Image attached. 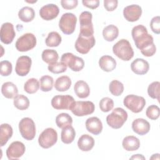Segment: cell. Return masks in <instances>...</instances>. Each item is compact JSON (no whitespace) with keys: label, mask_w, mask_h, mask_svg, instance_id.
Wrapping results in <instances>:
<instances>
[{"label":"cell","mask_w":160,"mask_h":160,"mask_svg":"<svg viewBox=\"0 0 160 160\" xmlns=\"http://www.w3.org/2000/svg\"><path fill=\"white\" fill-rule=\"evenodd\" d=\"M61 62L64 63L72 71L78 72L81 71L84 66L82 58L76 56L71 52L64 53L61 58Z\"/></svg>","instance_id":"obj_11"},{"label":"cell","mask_w":160,"mask_h":160,"mask_svg":"<svg viewBox=\"0 0 160 160\" xmlns=\"http://www.w3.org/2000/svg\"><path fill=\"white\" fill-rule=\"evenodd\" d=\"M32 64L31 59L28 56H22L18 58L15 71L18 76H25L30 71Z\"/></svg>","instance_id":"obj_15"},{"label":"cell","mask_w":160,"mask_h":160,"mask_svg":"<svg viewBox=\"0 0 160 160\" xmlns=\"http://www.w3.org/2000/svg\"><path fill=\"white\" fill-rule=\"evenodd\" d=\"M59 12L58 6L54 4H48L43 6L39 10V15L46 21H51L56 18Z\"/></svg>","instance_id":"obj_18"},{"label":"cell","mask_w":160,"mask_h":160,"mask_svg":"<svg viewBox=\"0 0 160 160\" xmlns=\"http://www.w3.org/2000/svg\"><path fill=\"white\" fill-rule=\"evenodd\" d=\"M146 116L151 120H156L158 119L160 115L159 108L156 105L149 106L146 111Z\"/></svg>","instance_id":"obj_42"},{"label":"cell","mask_w":160,"mask_h":160,"mask_svg":"<svg viewBox=\"0 0 160 160\" xmlns=\"http://www.w3.org/2000/svg\"><path fill=\"white\" fill-rule=\"evenodd\" d=\"M15 36L16 32L12 23L4 22L2 24L0 31V38L2 42L6 44H11Z\"/></svg>","instance_id":"obj_16"},{"label":"cell","mask_w":160,"mask_h":160,"mask_svg":"<svg viewBox=\"0 0 160 160\" xmlns=\"http://www.w3.org/2000/svg\"><path fill=\"white\" fill-rule=\"evenodd\" d=\"M14 106L19 110H26L29 106V99L23 94H17L14 98Z\"/></svg>","instance_id":"obj_32"},{"label":"cell","mask_w":160,"mask_h":160,"mask_svg":"<svg viewBox=\"0 0 160 160\" xmlns=\"http://www.w3.org/2000/svg\"><path fill=\"white\" fill-rule=\"evenodd\" d=\"M71 85V80L67 76L59 77L55 81L54 88L58 91L64 92L68 91Z\"/></svg>","instance_id":"obj_30"},{"label":"cell","mask_w":160,"mask_h":160,"mask_svg":"<svg viewBox=\"0 0 160 160\" xmlns=\"http://www.w3.org/2000/svg\"><path fill=\"white\" fill-rule=\"evenodd\" d=\"M118 1L117 0H104V7L108 11H112L118 7Z\"/></svg>","instance_id":"obj_46"},{"label":"cell","mask_w":160,"mask_h":160,"mask_svg":"<svg viewBox=\"0 0 160 160\" xmlns=\"http://www.w3.org/2000/svg\"><path fill=\"white\" fill-rule=\"evenodd\" d=\"M131 159H145V157L142 154H134L132 157L130 158Z\"/></svg>","instance_id":"obj_48"},{"label":"cell","mask_w":160,"mask_h":160,"mask_svg":"<svg viewBox=\"0 0 160 160\" xmlns=\"http://www.w3.org/2000/svg\"><path fill=\"white\" fill-rule=\"evenodd\" d=\"M19 130L22 137L26 140H32L36 136L35 123L30 118H24L19 121Z\"/></svg>","instance_id":"obj_4"},{"label":"cell","mask_w":160,"mask_h":160,"mask_svg":"<svg viewBox=\"0 0 160 160\" xmlns=\"http://www.w3.org/2000/svg\"><path fill=\"white\" fill-rule=\"evenodd\" d=\"M142 14V9L140 6L132 4L124 8L123 16L129 22H135L138 21Z\"/></svg>","instance_id":"obj_17"},{"label":"cell","mask_w":160,"mask_h":160,"mask_svg":"<svg viewBox=\"0 0 160 160\" xmlns=\"http://www.w3.org/2000/svg\"><path fill=\"white\" fill-rule=\"evenodd\" d=\"M96 43V40L94 36L90 37H85L79 35L75 42L76 50L82 54H86L89 52L90 49L94 47Z\"/></svg>","instance_id":"obj_13"},{"label":"cell","mask_w":160,"mask_h":160,"mask_svg":"<svg viewBox=\"0 0 160 160\" xmlns=\"http://www.w3.org/2000/svg\"><path fill=\"white\" fill-rule=\"evenodd\" d=\"M132 39L137 48L146 57L153 56L156 51V48L154 43L153 37L148 34L147 28L142 25L134 26L131 31Z\"/></svg>","instance_id":"obj_1"},{"label":"cell","mask_w":160,"mask_h":160,"mask_svg":"<svg viewBox=\"0 0 160 160\" xmlns=\"http://www.w3.org/2000/svg\"><path fill=\"white\" fill-rule=\"evenodd\" d=\"M86 128L88 132L94 135L99 134L102 130L101 121L97 117L89 118L86 121Z\"/></svg>","instance_id":"obj_21"},{"label":"cell","mask_w":160,"mask_h":160,"mask_svg":"<svg viewBox=\"0 0 160 160\" xmlns=\"http://www.w3.org/2000/svg\"><path fill=\"white\" fill-rule=\"evenodd\" d=\"M41 57L43 61L49 64L57 62L59 58V56L57 51L54 49H49L44 50L42 52Z\"/></svg>","instance_id":"obj_34"},{"label":"cell","mask_w":160,"mask_h":160,"mask_svg":"<svg viewBox=\"0 0 160 160\" xmlns=\"http://www.w3.org/2000/svg\"><path fill=\"white\" fill-rule=\"evenodd\" d=\"M39 88V82L36 78H31L24 83V89L28 94H34Z\"/></svg>","instance_id":"obj_37"},{"label":"cell","mask_w":160,"mask_h":160,"mask_svg":"<svg viewBox=\"0 0 160 160\" xmlns=\"http://www.w3.org/2000/svg\"><path fill=\"white\" fill-rule=\"evenodd\" d=\"M82 4L90 9H95L99 6V0H90V1H82Z\"/></svg>","instance_id":"obj_47"},{"label":"cell","mask_w":160,"mask_h":160,"mask_svg":"<svg viewBox=\"0 0 160 160\" xmlns=\"http://www.w3.org/2000/svg\"><path fill=\"white\" fill-rule=\"evenodd\" d=\"M74 91L76 96L81 99L86 98L90 94V88L88 83L84 81H77L74 86Z\"/></svg>","instance_id":"obj_23"},{"label":"cell","mask_w":160,"mask_h":160,"mask_svg":"<svg viewBox=\"0 0 160 160\" xmlns=\"http://www.w3.org/2000/svg\"><path fill=\"white\" fill-rule=\"evenodd\" d=\"M48 69L49 72L54 74H60L65 72L67 70V66L62 62H56L49 64Z\"/></svg>","instance_id":"obj_40"},{"label":"cell","mask_w":160,"mask_h":160,"mask_svg":"<svg viewBox=\"0 0 160 160\" xmlns=\"http://www.w3.org/2000/svg\"><path fill=\"white\" fill-rule=\"evenodd\" d=\"M13 133L12 127L7 123H4L1 125L0 130V146H4L8 140L12 137Z\"/></svg>","instance_id":"obj_27"},{"label":"cell","mask_w":160,"mask_h":160,"mask_svg":"<svg viewBox=\"0 0 160 160\" xmlns=\"http://www.w3.org/2000/svg\"><path fill=\"white\" fill-rule=\"evenodd\" d=\"M75 102L72 96L66 95H57L54 96L51 99V106L57 110L71 109V107Z\"/></svg>","instance_id":"obj_12"},{"label":"cell","mask_w":160,"mask_h":160,"mask_svg":"<svg viewBox=\"0 0 160 160\" xmlns=\"http://www.w3.org/2000/svg\"><path fill=\"white\" fill-rule=\"evenodd\" d=\"M76 23V16L72 13L66 12L61 17L59 21V28L64 34L69 35L74 32Z\"/></svg>","instance_id":"obj_5"},{"label":"cell","mask_w":160,"mask_h":160,"mask_svg":"<svg viewBox=\"0 0 160 160\" xmlns=\"http://www.w3.org/2000/svg\"><path fill=\"white\" fill-rule=\"evenodd\" d=\"M56 123L58 128L62 129L68 126L72 125V118L68 113L62 112L56 116Z\"/></svg>","instance_id":"obj_33"},{"label":"cell","mask_w":160,"mask_h":160,"mask_svg":"<svg viewBox=\"0 0 160 160\" xmlns=\"http://www.w3.org/2000/svg\"><path fill=\"white\" fill-rule=\"evenodd\" d=\"M0 73L2 76H8L12 72V66L11 62L8 61H2L0 62Z\"/></svg>","instance_id":"obj_43"},{"label":"cell","mask_w":160,"mask_h":160,"mask_svg":"<svg viewBox=\"0 0 160 160\" xmlns=\"http://www.w3.org/2000/svg\"><path fill=\"white\" fill-rule=\"evenodd\" d=\"M123 104L124 106L132 112L138 113L141 112L145 106L146 100L142 96L129 94L124 98Z\"/></svg>","instance_id":"obj_8"},{"label":"cell","mask_w":160,"mask_h":160,"mask_svg":"<svg viewBox=\"0 0 160 160\" xmlns=\"http://www.w3.org/2000/svg\"><path fill=\"white\" fill-rule=\"evenodd\" d=\"M159 81H154L151 83L148 88V94L152 99L159 100Z\"/></svg>","instance_id":"obj_39"},{"label":"cell","mask_w":160,"mask_h":160,"mask_svg":"<svg viewBox=\"0 0 160 160\" xmlns=\"http://www.w3.org/2000/svg\"><path fill=\"white\" fill-rule=\"evenodd\" d=\"M37 40L32 33H25L19 37L15 44L16 48L20 52H26L33 49L36 45Z\"/></svg>","instance_id":"obj_9"},{"label":"cell","mask_w":160,"mask_h":160,"mask_svg":"<svg viewBox=\"0 0 160 160\" xmlns=\"http://www.w3.org/2000/svg\"><path fill=\"white\" fill-rule=\"evenodd\" d=\"M113 53L122 61H128L134 56L133 49L127 39L118 41L112 47Z\"/></svg>","instance_id":"obj_2"},{"label":"cell","mask_w":160,"mask_h":160,"mask_svg":"<svg viewBox=\"0 0 160 160\" xmlns=\"http://www.w3.org/2000/svg\"><path fill=\"white\" fill-rule=\"evenodd\" d=\"M150 27L152 31L159 34L160 33V18L159 16L154 17L150 22Z\"/></svg>","instance_id":"obj_44"},{"label":"cell","mask_w":160,"mask_h":160,"mask_svg":"<svg viewBox=\"0 0 160 160\" xmlns=\"http://www.w3.org/2000/svg\"><path fill=\"white\" fill-rule=\"evenodd\" d=\"M18 17L20 20L24 22H31L35 17L34 10L29 6L23 7L19 11Z\"/></svg>","instance_id":"obj_31"},{"label":"cell","mask_w":160,"mask_h":160,"mask_svg":"<svg viewBox=\"0 0 160 160\" xmlns=\"http://www.w3.org/2000/svg\"><path fill=\"white\" fill-rule=\"evenodd\" d=\"M70 110L76 116H84L93 113L95 106L92 102L89 101H75Z\"/></svg>","instance_id":"obj_10"},{"label":"cell","mask_w":160,"mask_h":160,"mask_svg":"<svg viewBox=\"0 0 160 160\" xmlns=\"http://www.w3.org/2000/svg\"><path fill=\"white\" fill-rule=\"evenodd\" d=\"M94 146V139L89 134H83L78 139V146L82 151H89Z\"/></svg>","instance_id":"obj_24"},{"label":"cell","mask_w":160,"mask_h":160,"mask_svg":"<svg viewBox=\"0 0 160 160\" xmlns=\"http://www.w3.org/2000/svg\"><path fill=\"white\" fill-rule=\"evenodd\" d=\"M122 145L126 151H134L139 148L140 141L138 138L134 136H128L123 139Z\"/></svg>","instance_id":"obj_25"},{"label":"cell","mask_w":160,"mask_h":160,"mask_svg":"<svg viewBox=\"0 0 160 160\" xmlns=\"http://www.w3.org/2000/svg\"><path fill=\"white\" fill-rule=\"evenodd\" d=\"M26 147L20 141L12 142L6 150V156L8 159H17L20 158L25 152Z\"/></svg>","instance_id":"obj_14"},{"label":"cell","mask_w":160,"mask_h":160,"mask_svg":"<svg viewBox=\"0 0 160 160\" xmlns=\"http://www.w3.org/2000/svg\"><path fill=\"white\" fill-rule=\"evenodd\" d=\"M1 92L4 97L8 99L14 98L18 92L17 86L12 82H6L2 84Z\"/></svg>","instance_id":"obj_26"},{"label":"cell","mask_w":160,"mask_h":160,"mask_svg":"<svg viewBox=\"0 0 160 160\" xmlns=\"http://www.w3.org/2000/svg\"><path fill=\"white\" fill-rule=\"evenodd\" d=\"M109 90L113 96H119L124 91V85L118 80H112L109 83Z\"/></svg>","instance_id":"obj_38"},{"label":"cell","mask_w":160,"mask_h":160,"mask_svg":"<svg viewBox=\"0 0 160 160\" xmlns=\"http://www.w3.org/2000/svg\"><path fill=\"white\" fill-rule=\"evenodd\" d=\"M131 68L133 72L138 75L146 74L149 69L148 62L142 58H137L131 64Z\"/></svg>","instance_id":"obj_20"},{"label":"cell","mask_w":160,"mask_h":160,"mask_svg":"<svg viewBox=\"0 0 160 160\" xmlns=\"http://www.w3.org/2000/svg\"><path fill=\"white\" fill-rule=\"evenodd\" d=\"M37 1H34L33 2H31V1H26L27 2H29V3H33V2H36Z\"/></svg>","instance_id":"obj_49"},{"label":"cell","mask_w":160,"mask_h":160,"mask_svg":"<svg viewBox=\"0 0 160 160\" xmlns=\"http://www.w3.org/2000/svg\"><path fill=\"white\" fill-rule=\"evenodd\" d=\"M100 109L104 112H108L112 109L114 107L113 100L108 97L102 98L99 101Z\"/></svg>","instance_id":"obj_41"},{"label":"cell","mask_w":160,"mask_h":160,"mask_svg":"<svg viewBox=\"0 0 160 160\" xmlns=\"http://www.w3.org/2000/svg\"><path fill=\"white\" fill-rule=\"evenodd\" d=\"M76 137V131L71 126H68L62 128L61 133V139L64 144H70L73 142Z\"/></svg>","instance_id":"obj_28"},{"label":"cell","mask_w":160,"mask_h":160,"mask_svg":"<svg viewBox=\"0 0 160 160\" xmlns=\"http://www.w3.org/2000/svg\"><path fill=\"white\" fill-rule=\"evenodd\" d=\"M61 35L58 32L52 31L48 34L45 39V43L49 47H57L61 44Z\"/></svg>","instance_id":"obj_35"},{"label":"cell","mask_w":160,"mask_h":160,"mask_svg":"<svg viewBox=\"0 0 160 160\" xmlns=\"http://www.w3.org/2000/svg\"><path fill=\"white\" fill-rule=\"evenodd\" d=\"M92 18V15L91 12L89 11H83L81 13L79 16L80 35L85 37L93 36L94 28Z\"/></svg>","instance_id":"obj_6"},{"label":"cell","mask_w":160,"mask_h":160,"mask_svg":"<svg viewBox=\"0 0 160 160\" xmlns=\"http://www.w3.org/2000/svg\"><path fill=\"white\" fill-rule=\"evenodd\" d=\"M119 35V29L117 26L110 24L106 26L102 30V36L104 39L109 42L115 40Z\"/></svg>","instance_id":"obj_29"},{"label":"cell","mask_w":160,"mask_h":160,"mask_svg":"<svg viewBox=\"0 0 160 160\" xmlns=\"http://www.w3.org/2000/svg\"><path fill=\"white\" fill-rule=\"evenodd\" d=\"M128 119L127 112L121 108H116L106 117L107 124L113 129L121 128Z\"/></svg>","instance_id":"obj_3"},{"label":"cell","mask_w":160,"mask_h":160,"mask_svg":"<svg viewBox=\"0 0 160 160\" xmlns=\"http://www.w3.org/2000/svg\"><path fill=\"white\" fill-rule=\"evenodd\" d=\"M99 66L104 71L111 72L116 68V61L112 56L105 55L100 58L99 60Z\"/></svg>","instance_id":"obj_22"},{"label":"cell","mask_w":160,"mask_h":160,"mask_svg":"<svg viewBox=\"0 0 160 160\" xmlns=\"http://www.w3.org/2000/svg\"><path fill=\"white\" fill-rule=\"evenodd\" d=\"M54 85L52 77L45 75L40 78V89L43 92H48L52 90Z\"/></svg>","instance_id":"obj_36"},{"label":"cell","mask_w":160,"mask_h":160,"mask_svg":"<svg viewBox=\"0 0 160 160\" xmlns=\"http://www.w3.org/2000/svg\"><path fill=\"white\" fill-rule=\"evenodd\" d=\"M149 122L143 118H138L132 122V129L136 134L142 136L149 132L150 130Z\"/></svg>","instance_id":"obj_19"},{"label":"cell","mask_w":160,"mask_h":160,"mask_svg":"<svg viewBox=\"0 0 160 160\" xmlns=\"http://www.w3.org/2000/svg\"><path fill=\"white\" fill-rule=\"evenodd\" d=\"M58 141V133L51 128L45 129L38 138L39 146L44 149H48L53 146Z\"/></svg>","instance_id":"obj_7"},{"label":"cell","mask_w":160,"mask_h":160,"mask_svg":"<svg viewBox=\"0 0 160 160\" xmlns=\"http://www.w3.org/2000/svg\"><path fill=\"white\" fill-rule=\"evenodd\" d=\"M78 0H61V4L65 9H72L77 7Z\"/></svg>","instance_id":"obj_45"}]
</instances>
